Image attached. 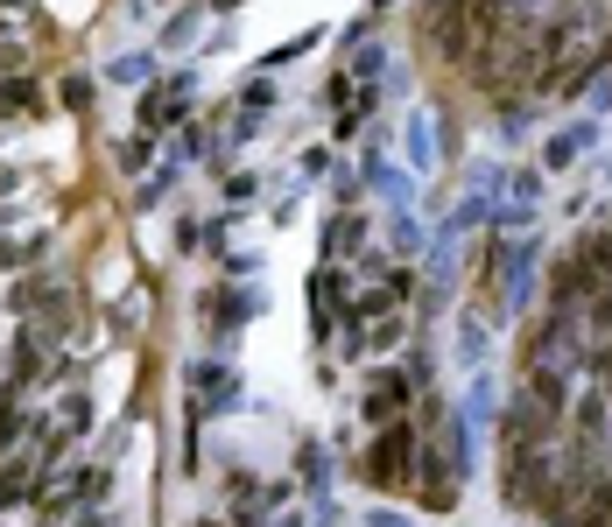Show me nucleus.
Instances as JSON below:
<instances>
[{
  "label": "nucleus",
  "mask_w": 612,
  "mask_h": 527,
  "mask_svg": "<svg viewBox=\"0 0 612 527\" xmlns=\"http://www.w3.org/2000/svg\"><path fill=\"white\" fill-rule=\"evenodd\" d=\"M415 457H423V443H415V429L409 422H380V436H373V450H366V478L380 492H409L415 486Z\"/></svg>",
  "instance_id": "nucleus-1"
},
{
  "label": "nucleus",
  "mask_w": 612,
  "mask_h": 527,
  "mask_svg": "<svg viewBox=\"0 0 612 527\" xmlns=\"http://www.w3.org/2000/svg\"><path fill=\"white\" fill-rule=\"evenodd\" d=\"M360 409H366L373 429H380V422H395V415H409V373H395V366H387V373H373Z\"/></svg>",
  "instance_id": "nucleus-2"
},
{
  "label": "nucleus",
  "mask_w": 612,
  "mask_h": 527,
  "mask_svg": "<svg viewBox=\"0 0 612 527\" xmlns=\"http://www.w3.org/2000/svg\"><path fill=\"white\" fill-rule=\"evenodd\" d=\"M184 99H190V78H176V85H155V92L141 99V134H162V127H184Z\"/></svg>",
  "instance_id": "nucleus-3"
},
{
  "label": "nucleus",
  "mask_w": 612,
  "mask_h": 527,
  "mask_svg": "<svg viewBox=\"0 0 612 527\" xmlns=\"http://www.w3.org/2000/svg\"><path fill=\"white\" fill-rule=\"evenodd\" d=\"M366 247V218H332V233H324V253H360Z\"/></svg>",
  "instance_id": "nucleus-4"
},
{
  "label": "nucleus",
  "mask_w": 612,
  "mask_h": 527,
  "mask_svg": "<svg viewBox=\"0 0 612 527\" xmlns=\"http://www.w3.org/2000/svg\"><path fill=\"white\" fill-rule=\"evenodd\" d=\"M198 380H204V415H218V409L240 401V380H233V373H198Z\"/></svg>",
  "instance_id": "nucleus-5"
},
{
  "label": "nucleus",
  "mask_w": 612,
  "mask_h": 527,
  "mask_svg": "<svg viewBox=\"0 0 612 527\" xmlns=\"http://www.w3.org/2000/svg\"><path fill=\"white\" fill-rule=\"evenodd\" d=\"M121 170H148V134H134V141H121Z\"/></svg>",
  "instance_id": "nucleus-6"
},
{
  "label": "nucleus",
  "mask_w": 612,
  "mask_h": 527,
  "mask_svg": "<svg viewBox=\"0 0 612 527\" xmlns=\"http://www.w3.org/2000/svg\"><path fill=\"white\" fill-rule=\"evenodd\" d=\"M577 148H585V134H563V141H549V170H563Z\"/></svg>",
  "instance_id": "nucleus-7"
},
{
  "label": "nucleus",
  "mask_w": 612,
  "mask_h": 527,
  "mask_svg": "<svg viewBox=\"0 0 612 527\" xmlns=\"http://www.w3.org/2000/svg\"><path fill=\"white\" fill-rule=\"evenodd\" d=\"M64 105H71V113H85V105H92V85H85V78H64Z\"/></svg>",
  "instance_id": "nucleus-8"
},
{
  "label": "nucleus",
  "mask_w": 612,
  "mask_h": 527,
  "mask_svg": "<svg viewBox=\"0 0 612 527\" xmlns=\"http://www.w3.org/2000/svg\"><path fill=\"white\" fill-rule=\"evenodd\" d=\"M113 78H121V85H134V78H148V57H121V64H113Z\"/></svg>",
  "instance_id": "nucleus-9"
},
{
  "label": "nucleus",
  "mask_w": 612,
  "mask_h": 527,
  "mask_svg": "<svg viewBox=\"0 0 612 527\" xmlns=\"http://www.w3.org/2000/svg\"><path fill=\"white\" fill-rule=\"evenodd\" d=\"M14 190H22V176H14L8 162H0V198H14Z\"/></svg>",
  "instance_id": "nucleus-10"
}]
</instances>
